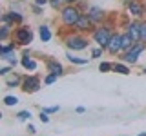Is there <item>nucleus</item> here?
<instances>
[{"instance_id":"obj_1","label":"nucleus","mask_w":146,"mask_h":136,"mask_svg":"<svg viewBox=\"0 0 146 136\" xmlns=\"http://www.w3.org/2000/svg\"><path fill=\"white\" fill-rule=\"evenodd\" d=\"M113 33H115V22H113V16H108V20L104 22V24L97 26V29L91 33V36H93V40H95V42H97L102 49H108L110 38H111Z\"/></svg>"},{"instance_id":"obj_2","label":"nucleus","mask_w":146,"mask_h":136,"mask_svg":"<svg viewBox=\"0 0 146 136\" xmlns=\"http://www.w3.org/2000/svg\"><path fill=\"white\" fill-rule=\"evenodd\" d=\"M82 11L80 7L77 6V4H68V6H64L60 9V22L64 27H73L77 24V20L80 18Z\"/></svg>"},{"instance_id":"obj_3","label":"nucleus","mask_w":146,"mask_h":136,"mask_svg":"<svg viewBox=\"0 0 146 136\" xmlns=\"http://www.w3.org/2000/svg\"><path fill=\"white\" fill-rule=\"evenodd\" d=\"M64 44L68 45V49H73V51H82L90 45V40L86 38L84 35L80 33H70L68 36H64Z\"/></svg>"},{"instance_id":"obj_4","label":"nucleus","mask_w":146,"mask_h":136,"mask_svg":"<svg viewBox=\"0 0 146 136\" xmlns=\"http://www.w3.org/2000/svg\"><path fill=\"white\" fill-rule=\"evenodd\" d=\"M13 42L17 45H27L33 42V31L27 26H18L13 33Z\"/></svg>"},{"instance_id":"obj_5","label":"nucleus","mask_w":146,"mask_h":136,"mask_svg":"<svg viewBox=\"0 0 146 136\" xmlns=\"http://www.w3.org/2000/svg\"><path fill=\"white\" fill-rule=\"evenodd\" d=\"M73 27H75V31H77V33H80V35H91L95 29H97V26L90 20V16L86 15V13H82L80 18L77 20V24L73 26Z\"/></svg>"},{"instance_id":"obj_6","label":"nucleus","mask_w":146,"mask_h":136,"mask_svg":"<svg viewBox=\"0 0 146 136\" xmlns=\"http://www.w3.org/2000/svg\"><path fill=\"white\" fill-rule=\"evenodd\" d=\"M146 49V44L143 42H137L133 47H130L126 53H122V56H121V60L122 62H126V63H135L137 62V58H139V54L143 53Z\"/></svg>"},{"instance_id":"obj_7","label":"nucleus","mask_w":146,"mask_h":136,"mask_svg":"<svg viewBox=\"0 0 146 136\" xmlns=\"http://www.w3.org/2000/svg\"><path fill=\"white\" fill-rule=\"evenodd\" d=\"M86 15L90 16V20L93 22L95 26H100V24H104V22L108 20L106 11H104L102 7H97V6H91L88 11H86Z\"/></svg>"},{"instance_id":"obj_8","label":"nucleus","mask_w":146,"mask_h":136,"mask_svg":"<svg viewBox=\"0 0 146 136\" xmlns=\"http://www.w3.org/2000/svg\"><path fill=\"white\" fill-rule=\"evenodd\" d=\"M20 89L24 91V93H29V94L36 93V91L40 89V78H38L36 75L26 76V78L22 80V85H20Z\"/></svg>"},{"instance_id":"obj_9","label":"nucleus","mask_w":146,"mask_h":136,"mask_svg":"<svg viewBox=\"0 0 146 136\" xmlns=\"http://www.w3.org/2000/svg\"><path fill=\"white\" fill-rule=\"evenodd\" d=\"M106 51L111 54V56H117L119 53H122V44H121V33H113L111 38H110L108 49Z\"/></svg>"},{"instance_id":"obj_10","label":"nucleus","mask_w":146,"mask_h":136,"mask_svg":"<svg viewBox=\"0 0 146 136\" xmlns=\"http://www.w3.org/2000/svg\"><path fill=\"white\" fill-rule=\"evenodd\" d=\"M44 58H46V67H48V73L57 75V76L64 75V67H62V63L58 62V60H55V58H51V56H44Z\"/></svg>"},{"instance_id":"obj_11","label":"nucleus","mask_w":146,"mask_h":136,"mask_svg":"<svg viewBox=\"0 0 146 136\" xmlns=\"http://www.w3.org/2000/svg\"><path fill=\"white\" fill-rule=\"evenodd\" d=\"M126 7H128V11H130V15H133L137 18H143L146 15V9L139 0H130V2L126 4Z\"/></svg>"},{"instance_id":"obj_12","label":"nucleus","mask_w":146,"mask_h":136,"mask_svg":"<svg viewBox=\"0 0 146 136\" xmlns=\"http://www.w3.org/2000/svg\"><path fill=\"white\" fill-rule=\"evenodd\" d=\"M0 20H2L4 24H7V26H11V24H18V26H20L24 18H22L20 13H13V11H9V13H6V15L0 16Z\"/></svg>"},{"instance_id":"obj_13","label":"nucleus","mask_w":146,"mask_h":136,"mask_svg":"<svg viewBox=\"0 0 146 136\" xmlns=\"http://www.w3.org/2000/svg\"><path fill=\"white\" fill-rule=\"evenodd\" d=\"M128 35L133 38V42H141V22H130V26L126 27Z\"/></svg>"},{"instance_id":"obj_14","label":"nucleus","mask_w":146,"mask_h":136,"mask_svg":"<svg viewBox=\"0 0 146 136\" xmlns=\"http://www.w3.org/2000/svg\"><path fill=\"white\" fill-rule=\"evenodd\" d=\"M121 44H122V53H126L130 47H133V45H135L133 38L128 35V31H126V33H121Z\"/></svg>"},{"instance_id":"obj_15","label":"nucleus","mask_w":146,"mask_h":136,"mask_svg":"<svg viewBox=\"0 0 146 136\" xmlns=\"http://www.w3.org/2000/svg\"><path fill=\"white\" fill-rule=\"evenodd\" d=\"M20 63H22V67L27 69V71H35L36 69V62L29 56V54H24V56H22V60H20Z\"/></svg>"},{"instance_id":"obj_16","label":"nucleus","mask_w":146,"mask_h":136,"mask_svg":"<svg viewBox=\"0 0 146 136\" xmlns=\"http://www.w3.org/2000/svg\"><path fill=\"white\" fill-rule=\"evenodd\" d=\"M113 71L119 73V75H130V67H128L126 63H121V62L113 63Z\"/></svg>"},{"instance_id":"obj_17","label":"nucleus","mask_w":146,"mask_h":136,"mask_svg":"<svg viewBox=\"0 0 146 136\" xmlns=\"http://www.w3.org/2000/svg\"><path fill=\"white\" fill-rule=\"evenodd\" d=\"M9 36H11V26H7V24L0 26V42L7 40Z\"/></svg>"},{"instance_id":"obj_18","label":"nucleus","mask_w":146,"mask_h":136,"mask_svg":"<svg viewBox=\"0 0 146 136\" xmlns=\"http://www.w3.org/2000/svg\"><path fill=\"white\" fill-rule=\"evenodd\" d=\"M38 35H40V40H42V42H48V40L51 38V33H49L48 26H40L38 27Z\"/></svg>"},{"instance_id":"obj_19","label":"nucleus","mask_w":146,"mask_h":136,"mask_svg":"<svg viewBox=\"0 0 146 136\" xmlns=\"http://www.w3.org/2000/svg\"><path fill=\"white\" fill-rule=\"evenodd\" d=\"M22 80H24V78H20V76H13V78H7L6 80V85H7V87H20V85H22Z\"/></svg>"},{"instance_id":"obj_20","label":"nucleus","mask_w":146,"mask_h":136,"mask_svg":"<svg viewBox=\"0 0 146 136\" xmlns=\"http://www.w3.org/2000/svg\"><path fill=\"white\" fill-rule=\"evenodd\" d=\"M68 60L71 63H77V65H86L88 63V58H79V56H73V54L68 53Z\"/></svg>"},{"instance_id":"obj_21","label":"nucleus","mask_w":146,"mask_h":136,"mask_svg":"<svg viewBox=\"0 0 146 136\" xmlns=\"http://www.w3.org/2000/svg\"><path fill=\"white\" fill-rule=\"evenodd\" d=\"M0 58H4V60H7L9 63H11V65H17V54H11V53H6V54H2V56Z\"/></svg>"},{"instance_id":"obj_22","label":"nucleus","mask_w":146,"mask_h":136,"mask_svg":"<svg viewBox=\"0 0 146 136\" xmlns=\"http://www.w3.org/2000/svg\"><path fill=\"white\" fill-rule=\"evenodd\" d=\"M99 71L100 73H110V71H113V63H110V62H102L99 65Z\"/></svg>"},{"instance_id":"obj_23","label":"nucleus","mask_w":146,"mask_h":136,"mask_svg":"<svg viewBox=\"0 0 146 136\" xmlns=\"http://www.w3.org/2000/svg\"><path fill=\"white\" fill-rule=\"evenodd\" d=\"M4 103H6L7 107H13V105L18 103V98L17 96H6V98H4Z\"/></svg>"},{"instance_id":"obj_24","label":"nucleus","mask_w":146,"mask_h":136,"mask_svg":"<svg viewBox=\"0 0 146 136\" xmlns=\"http://www.w3.org/2000/svg\"><path fill=\"white\" fill-rule=\"evenodd\" d=\"M49 6H51L53 9H62L64 6H66V2H64V0H49Z\"/></svg>"},{"instance_id":"obj_25","label":"nucleus","mask_w":146,"mask_h":136,"mask_svg":"<svg viewBox=\"0 0 146 136\" xmlns=\"http://www.w3.org/2000/svg\"><path fill=\"white\" fill-rule=\"evenodd\" d=\"M17 118H18L20 122H26V120H29V118H31V112H29V111H20V112L17 114Z\"/></svg>"},{"instance_id":"obj_26","label":"nucleus","mask_w":146,"mask_h":136,"mask_svg":"<svg viewBox=\"0 0 146 136\" xmlns=\"http://www.w3.org/2000/svg\"><path fill=\"white\" fill-rule=\"evenodd\" d=\"M141 42L146 44V20L141 22Z\"/></svg>"},{"instance_id":"obj_27","label":"nucleus","mask_w":146,"mask_h":136,"mask_svg":"<svg viewBox=\"0 0 146 136\" xmlns=\"http://www.w3.org/2000/svg\"><path fill=\"white\" fill-rule=\"evenodd\" d=\"M57 78H58L57 75H51V73H49V75H48V76L44 78V84H48V85H49V84H53V82L57 80Z\"/></svg>"},{"instance_id":"obj_28","label":"nucleus","mask_w":146,"mask_h":136,"mask_svg":"<svg viewBox=\"0 0 146 136\" xmlns=\"http://www.w3.org/2000/svg\"><path fill=\"white\" fill-rule=\"evenodd\" d=\"M40 122H42V124H48V122H49V116H48V112H40Z\"/></svg>"},{"instance_id":"obj_29","label":"nucleus","mask_w":146,"mask_h":136,"mask_svg":"<svg viewBox=\"0 0 146 136\" xmlns=\"http://www.w3.org/2000/svg\"><path fill=\"white\" fill-rule=\"evenodd\" d=\"M100 54H102V47H99V49H93V51H91V56H93V58H99Z\"/></svg>"},{"instance_id":"obj_30","label":"nucleus","mask_w":146,"mask_h":136,"mask_svg":"<svg viewBox=\"0 0 146 136\" xmlns=\"http://www.w3.org/2000/svg\"><path fill=\"white\" fill-rule=\"evenodd\" d=\"M58 111V107H48V109H44V112H48V114H53V112H57Z\"/></svg>"},{"instance_id":"obj_31","label":"nucleus","mask_w":146,"mask_h":136,"mask_svg":"<svg viewBox=\"0 0 146 136\" xmlns=\"http://www.w3.org/2000/svg\"><path fill=\"white\" fill-rule=\"evenodd\" d=\"M36 6H46V4H49V0H35Z\"/></svg>"},{"instance_id":"obj_32","label":"nucleus","mask_w":146,"mask_h":136,"mask_svg":"<svg viewBox=\"0 0 146 136\" xmlns=\"http://www.w3.org/2000/svg\"><path fill=\"white\" fill-rule=\"evenodd\" d=\"M27 133H29V134H35V133H36V129H35L33 125H27Z\"/></svg>"},{"instance_id":"obj_33","label":"nucleus","mask_w":146,"mask_h":136,"mask_svg":"<svg viewBox=\"0 0 146 136\" xmlns=\"http://www.w3.org/2000/svg\"><path fill=\"white\" fill-rule=\"evenodd\" d=\"M33 11L36 13V15H40V13H42V9H40V6H35V7H33Z\"/></svg>"},{"instance_id":"obj_34","label":"nucleus","mask_w":146,"mask_h":136,"mask_svg":"<svg viewBox=\"0 0 146 136\" xmlns=\"http://www.w3.org/2000/svg\"><path fill=\"white\" fill-rule=\"evenodd\" d=\"M64 2H66V6H68V4H77L79 0H64Z\"/></svg>"},{"instance_id":"obj_35","label":"nucleus","mask_w":146,"mask_h":136,"mask_svg":"<svg viewBox=\"0 0 146 136\" xmlns=\"http://www.w3.org/2000/svg\"><path fill=\"white\" fill-rule=\"evenodd\" d=\"M2 53H4V45L0 44V56H2Z\"/></svg>"},{"instance_id":"obj_36","label":"nucleus","mask_w":146,"mask_h":136,"mask_svg":"<svg viewBox=\"0 0 146 136\" xmlns=\"http://www.w3.org/2000/svg\"><path fill=\"white\" fill-rule=\"evenodd\" d=\"M137 136H146V133H141V134H137Z\"/></svg>"},{"instance_id":"obj_37","label":"nucleus","mask_w":146,"mask_h":136,"mask_svg":"<svg viewBox=\"0 0 146 136\" xmlns=\"http://www.w3.org/2000/svg\"><path fill=\"white\" fill-rule=\"evenodd\" d=\"M143 73H146V67H144V69H143Z\"/></svg>"},{"instance_id":"obj_38","label":"nucleus","mask_w":146,"mask_h":136,"mask_svg":"<svg viewBox=\"0 0 146 136\" xmlns=\"http://www.w3.org/2000/svg\"><path fill=\"white\" fill-rule=\"evenodd\" d=\"M0 118H2V112H0Z\"/></svg>"},{"instance_id":"obj_39","label":"nucleus","mask_w":146,"mask_h":136,"mask_svg":"<svg viewBox=\"0 0 146 136\" xmlns=\"http://www.w3.org/2000/svg\"><path fill=\"white\" fill-rule=\"evenodd\" d=\"M0 16H2V13H0Z\"/></svg>"}]
</instances>
